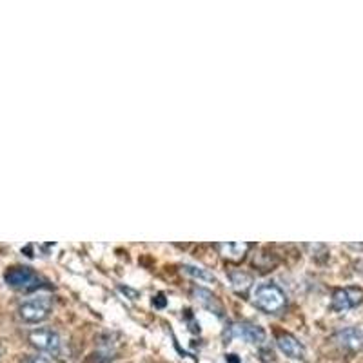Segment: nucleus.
Returning <instances> with one entry per match:
<instances>
[{"label": "nucleus", "mask_w": 363, "mask_h": 363, "mask_svg": "<svg viewBox=\"0 0 363 363\" xmlns=\"http://www.w3.org/2000/svg\"><path fill=\"white\" fill-rule=\"evenodd\" d=\"M253 304L263 313L278 314L286 309L287 296L276 283L265 281L253 290Z\"/></svg>", "instance_id": "1"}, {"label": "nucleus", "mask_w": 363, "mask_h": 363, "mask_svg": "<svg viewBox=\"0 0 363 363\" xmlns=\"http://www.w3.org/2000/svg\"><path fill=\"white\" fill-rule=\"evenodd\" d=\"M4 280L11 289L20 290V292H33V290L44 287V280L31 267H26V265L9 267L4 274Z\"/></svg>", "instance_id": "2"}, {"label": "nucleus", "mask_w": 363, "mask_h": 363, "mask_svg": "<svg viewBox=\"0 0 363 363\" xmlns=\"http://www.w3.org/2000/svg\"><path fill=\"white\" fill-rule=\"evenodd\" d=\"M51 309L53 304L50 298H33L18 305V316L26 323H40L50 318Z\"/></svg>", "instance_id": "3"}, {"label": "nucleus", "mask_w": 363, "mask_h": 363, "mask_svg": "<svg viewBox=\"0 0 363 363\" xmlns=\"http://www.w3.org/2000/svg\"><path fill=\"white\" fill-rule=\"evenodd\" d=\"M27 341L42 353L59 354L62 350V338L53 329H35L27 334Z\"/></svg>", "instance_id": "4"}, {"label": "nucleus", "mask_w": 363, "mask_h": 363, "mask_svg": "<svg viewBox=\"0 0 363 363\" xmlns=\"http://www.w3.org/2000/svg\"><path fill=\"white\" fill-rule=\"evenodd\" d=\"M363 304V290L358 287H345V289H336L332 292L331 307L336 313H345L350 309H356Z\"/></svg>", "instance_id": "5"}, {"label": "nucleus", "mask_w": 363, "mask_h": 363, "mask_svg": "<svg viewBox=\"0 0 363 363\" xmlns=\"http://www.w3.org/2000/svg\"><path fill=\"white\" fill-rule=\"evenodd\" d=\"M227 340H232V338H242L247 343L253 345H262L267 338L265 331H263L260 325H254V323H232L229 327V332H225Z\"/></svg>", "instance_id": "6"}, {"label": "nucleus", "mask_w": 363, "mask_h": 363, "mask_svg": "<svg viewBox=\"0 0 363 363\" xmlns=\"http://www.w3.org/2000/svg\"><path fill=\"white\" fill-rule=\"evenodd\" d=\"M336 341L350 350V353H358L363 349V331L358 327H345L341 331L336 332Z\"/></svg>", "instance_id": "7"}, {"label": "nucleus", "mask_w": 363, "mask_h": 363, "mask_svg": "<svg viewBox=\"0 0 363 363\" xmlns=\"http://www.w3.org/2000/svg\"><path fill=\"white\" fill-rule=\"evenodd\" d=\"M276 343L278 347H280V350L286 356H289V358L292 360H302L305 356V347L304 343L298 340V338H295L292 334H280L276 338Z\"/></svg>", "instance_id": "8"}, {"label": "nucleus", "mask_w": 363, "mask_h": 363, "mask_svg": "<svg viewBox=\"0 0 363 363\" xmlns=\"http://www.w3.org/2000/svg\"><path fill=\"white\" fill-rule=\"evenodd\" d=\"M216 249L220 251L222 258L229 260V262H240L245 258L247 251L251 249V244H242V242H229V244H216Z\"/></svg>", "instance_id": "9"}, {"label": "nucleus", "mask_w": 363, "mask_h": 363, "mask_svg": "<svg viewBox=\"0 0 363 363\" xmlns=\"http://www.w3.org/2000/svg\"><path fill=\"white\" fill-rule=\"evenodd\" d=\"M229 280H231V286L236 292H245L253 286V278L244 271H231L229 272Z\"/></svg>", "instance_id": "10"}, {"label": "nucleus", "mask_w": 363, "mask_h": 363, "mask_svg": "<svg viewBox=\"0 0 363 363\" xmlns=\"http://www.w3.org/2000/svg\"><path fill=\"white\" fill-rule=\"evenodd\" d=\"M193 295L196 296V299H198L200 304L204 305V307L211 309V311H214V313H216V314L222 313V307H220V304H218V302H216V296L211 295L209 290L198 289V287H196V289L193 290Z\"/></svg>", "instance_id": "11"}, {"label": "nucleus", "mask_w": 363, "mask_h": 363, "mask_svg": "<svg viewBox=\"0 0 363 363\" xmlns=\"http://www.w3.org/2000/svg\"><path fill=\"white\" fill-rule=\"evenodd\" d=\"M184 272H187L195 280L204 281V283H216V276H214L213 272H209L207 269L195 267V265H184Z\"/></svg>", "instance_id": "12"}, {"label": "nucleus", "mask_w": 363, "mask_h": 363, "mask_svg": "<svg viewBox=\"0 0 363 363\" xmlns=\"http://www.w3.org/2000/svg\"><path fill=\"white\" fill-rule=\"evenodd\" d=\"M20 363H53V362H51L47 356H38V354H36V356H26Z\"/></svg>", "instance_id": "13"}]
</instances>
